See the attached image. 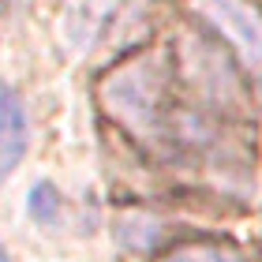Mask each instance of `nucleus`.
<instances>
[{
  "instance_id": "nucleus-6",
  "label": "nucleus",
  "mask_w": 262,
  "mask_h": 262,
  "mask_svg": "<svg viewBox=\"0 0 262 262\" xmlns=\"http://www.w3.org/2000/svg\"><path fill=\"white\" fill-rule=\"evenodd\" d=\"M27 217L38 225V229H56L64 221V195L56 191V184L38 180L27 195Z\"/></svg>"
},
{
  "instance_id": "nucleus-5",
  "label": "nucleus",
  "mask_w": 262,
  "mask_h": 262,
  "mask_svg": "<svg viewBox=\"0 0 262 262\" xmlns=\"http://www.w3.org/2000/svg\"><path fill=\"white\" fill-rule=\"evenodd\" d=\"M161 236H165V221L150 210H124V213H116V221H113V240L120 244L124 251H135V255L154 251Z\"/></svg>"
},
{
  "instance_id": "nucleus-2",
  "label": "nucleus",
  "mask_w": 262,
  "mask_h": 262,
  "mask_svg": "<svg viewBox=\"0 0 262 262\" xmlns=\"http://www.w3.org/2000/svg\"><path fill=\"white\" fill-rule=\"evenodd\" d=\"M195 8L247 68L262 71V11L251 0H195Z\"/></svg>"
},
{
  "instance_id": "nucleus-3",
  "label": "nucleus",
  "mask_w": 262,
  "mask_h": 262,
  "mask_svg": "<svg viewBox=\"0 0 262 262\" xmlns=\"http://www.w3.org/2000/svg\"><path fill=\"white\" fill-rule=\"evenodd\" d=\"M184 75L191 79V86L210 105L229 109V105H240L244 101L240 79H236V68L229 64V56L217 53L206 41H199V38H187L184 41Z\"/></svg>"
},
{
  "instance_id": "nucleus-4",
  "label": "nucleus",
  "mask_w": 262,
  "mask_h": 262,
  "mask_svg": "<svg viewBox=\"0 0 262 262\" xmlns=\"http://www.w3.org/2000/svg\"><path fill=\"white\" fill-rule=\"evenodd\" d=\"M27 146H30L27 105L11 86H0V187L15 176V169L27 158Z\"/></svg>"
},
{
  "instance_id": "nucleus-7",
  "label": "nucleus",
  "mask_w": 262,
  "mask_h": 262,
  "mask_svg": "<svg viewBox=\"0 0 262 262\" xmlns=\"http://www.w3.org/2000/svg\"><path fill=\"white\" fill-rule=\"evenodd\" d=\"M161 262H244L240 251H232V247L225 244H184L169 251Z\"/></svg>"
},
{
  "instance_id": "nucleus-1",
  "label": "nucleus",
  "mask_w": 262,
  "mask_h": 262,
  "mask_svg": "<svg viewBox=\"0 0 262 262\" xmlns=\"http://www.w3.org/2000/svg\"><path fill=\"white\" fill-rule=\"evenodd\" d=\"M101 101L131 135L158 139L165 124V68L158 56H135L101 86Z\"/></svg>"
},
{
  "instance_id": "nucleus-8",
  "label": "nucleus",
  "mask_w": 262,
  "mask_h": 262,
  "mask_svg": "<svg viewBox=\"0 0 262 262\" xmlns=\"http://www.w3.org/2000/svg\"><path fill=\"white\" fill-rule=\"evenodd\" d=\"M0 262H11V258H8V247H4V244H0Z\"/></svg>"
}]
</instances>
